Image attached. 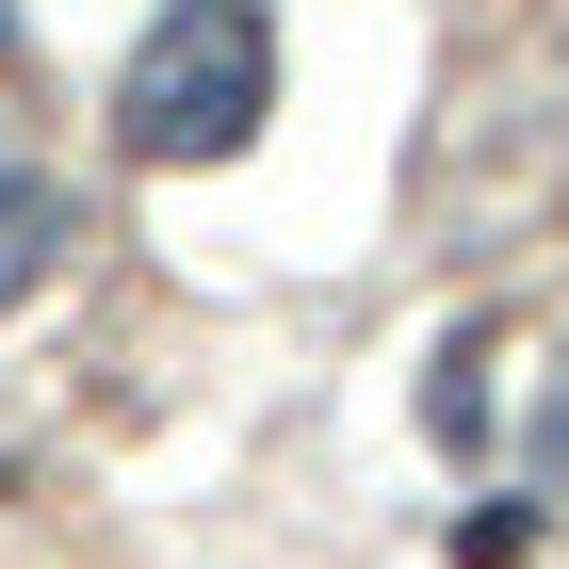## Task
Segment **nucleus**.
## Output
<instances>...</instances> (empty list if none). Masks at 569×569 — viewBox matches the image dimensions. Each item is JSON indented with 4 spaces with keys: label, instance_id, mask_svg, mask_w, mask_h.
I'll use <instances>...</instances> for the list:
<instances>
[{
    "label": "nucleus",
    "instance_id": "obj_1",
    "mask_svg": "<svg viewBox=\"0 0 569 569\" xmlns=\"http://www.w3.org/2000/svg\"><path fill=\"white\" fill-rule=\"evenodd\" d=\"M277 114V17L261 0H163L114 66V147L131 163H228Z\"/></svg>",
    "mask_w": 569,
    "mask_h": 569
},
{
    "label": "nucleus",
    "instance_id": "obj_4",
    "mask_svg": "<svg viewBox=\"0 0 569 569\" xmlns=\"http://www.w3.org/2000/svg\"><path fill=\"white\" fill-rule=\"evenodd\" d=\"M0 66H17V0H0Z\"/></svg>",
    "mask_w": 569,
    "mask_h": 569
},
{
    "label": "nucleus",
    "instance_id": "obj_2",
    "mask_svg": "<svg viewBox=\"0 0 569 569\" xmlns=\"http://www.w3.org/2000/svg\"><path fill=\"white\" fill-rule=\"evenodd\" d=\"M49 261H66V196H49V179H33V163H0V309L33 293V277H49Z\"/></svg>",
    "mask_w": 569,
    "mask_h": 569
},
{
    "label": "nucleus",
    "instance_id": "obj_3",
    "mask_svg": "<svg viewBox=\"0 0 569 569\" xmlns=\"http://www.w3.org/2000/svg\"><path fill=\"white\" fill-rule=\"evenodd\" d=\"M537 553V521H521V505H488V521H456V569H521Z\"/></svg>",
    "mask_w": 569,
    "mask_h": 569
}]
</instances>
